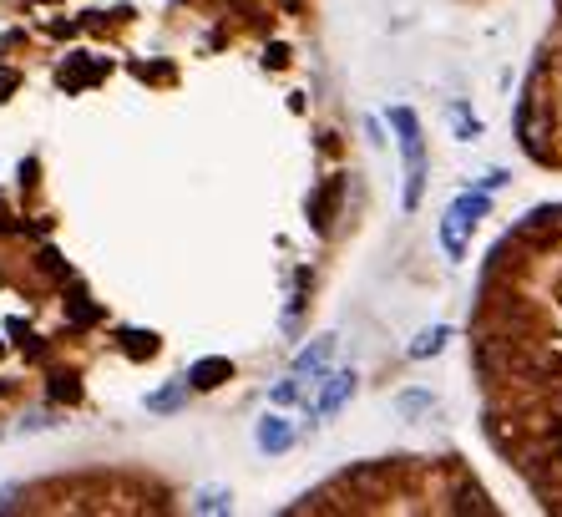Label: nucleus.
Here are the masks:
<instances>
[{
    "mask_svg": "<svg viewBox=\"0 0 562 517\" xmlns=\"http://www.w3.org/2000/svg\"><path fill=\"white\" fill-rule=\"evenodd\" d=\"M431 406H436V401H431V396H421V391H406V396L395 401V411H400V416H421V411H431Z\"/></svg>",
    "mask_w": 562,
    "mask_h": 517,
    "instance_id": "obj_11",
    "label": "nucleus"
},
{
    "mask_svg": "<svg viewBox=\"0 0 562 517\" xmlns=\"http://www.w3.org/2000/svg\"><path fill=\"white\" fill-rule=\"evenodd\" d=\"M254 447H259V452H269V457L289 452V447H294V426H289L284 416H264V421L254 426Z\"/></svg>",
    "mask_w": 562,
    "mask_h": 517,
    "instance_id": "obj_3",
    "label": "nucleus"
},
{
    "mask_svg": "<svg viewBox=\"0 0 562 517\" xmlns=\"http://www.w3.org/2000/svg\"><path fill=\"white\" fill-rule=\"evenodd\" d=\"M188 401V381H173L168 391H157V396H147V411H178Z\"/></svg>",
    "mask_w": 562,
    "mask_h": 517,
    "instance_id": "obj_10",
    "label": "nucleus"
},
{
    "mask_svg": "<svg viewBox=\"0 0 562 517\" xmlns=\"http://www.w3.org/2000/svg\"><path fill=\"white\" fill-rule=\"evenodd\" d=\"M350 396H355V371H335V376H325V396H319V406L309 416H335Z\"/></svg>",
    "mask_w": 562,
    "mask_h": 517,
    "instance_id": "obj_4",
    "label": "nucleus"
},
{
    "mask_svg": "<svg viewBox=\"0 0 562 517\" xmlns=\"http://www.w3.org/2000/svg\"><path fill=\"white\" fill-rule=\"evenodd\" d=\"M330 355H335V335H319L314 345H304V350H299V360H294V376H319Z\"/></svg>",
    "mask_w": 562,
    "mask_h": 517,
    "instance_id": "obj_6",
    "label": "nucleus"
},
{
    "mask_svg": "<svg viewBox=\"0 0 562 517\" xmlns=\"http://www.w3.org/2000/svg\"><path fill=\"white\" fill-rule=\"evenodd\" d=\"M390 127L400 132V158H406V213L421 208V193H426V132H421V117L411 107H390Z\"/></svg>",
    "mask_w": 562,
    "mask_h": 517,
    "instance_id": "obj_1",
    "label": "nucleus"
},
{
    "mask_svg": "<svg viewBox=\"0 0 562 517\" xmlns=\"http://www.w3.org/2000/svg\"><path fill=\"white\" fill-rule=\"evenodd\" d=\"M451 122H456V137H461V142H471V137L481 132V122H476L466 107H451Z\"/></svg>",
    "mask_w": 562,
    "mask_h": 517,
    "instance_id": "obj_12",
    "label": "nucleus"
},
{
    "mask_svg": "<svg viewBox=\"0 0 562 517\" xmlns=\"http://www.w3.org/2000/svg\"><path fill=\"white\" fill-rule=\"evenodd\" d=\"M335 198H340V183H330L325 193H319V198H314V208H309V218H314V229H319V234H325V229H330V213H335Z\"/></svg>",
    "mask_w": 562,
    "mask_h": 517,
    "instance_id": "obj_9",
    "label": "nucleus"
},
{
    "mask_svg": "<svg viewBox=\"0 0 562 517\" xmlns=\"http://www.w3.org/2000/svg\"><path fill=\"white\" fill-rule=\"evenodd\" d=\"M233 507V492L228 487H203L198 497H193V512L198 517H218V512H228Z\"/></svg>",
    "mask_w": 562,
    "mask_h": 517,
    "instance_id": "obj_7",
    "label": "nucleus"
},
{
    "mask_svg": "<svg viewBox=\"0 0 562 517\" xmlns=\"http://www.w3.org/2000/svg\"><path fill=\"white\" fill-rule=\"evenodd\" d=\"M487 208H492L487 188H481V193H461V198L446 208V218H441V249H446L451 259L466 254V234L476 229V218H487Z\"/></svg>",
    "mask_w": 562,
    "mask_h": 517,
    "instance_id": "obj_2",
    "label": "nucleus"
},
{
    "mask_svg": "<svg viewBox=\"0 0 562 517\" xmlns=\"http://www.w3.org/2000/svg\"><path fill=\"white\" fill-rule=\"evenodd\" d=\"M446 340H451V330H446V325H431V330H421V335L411 340V360H426V355H436Z\"/></svg>",
    "mask_w": 562,
    "mask_h": 517,
    "instance_id": "obj_8",
    "label": "nucleus"
},
{
    "mask_svg": "<svg viewBox=\"0 0 562 517\" xmlns=\"http://www.w3.org/2000/svg\"><path fill=\"white\" fill-rule=\"evenodd\" d=\"M122 340H127V355H152V350H157V335H152V330H147V335H142V330H127Z\"/></svg>",
    "mask_w": 562,
    "mask_h": 517,
    "instance_id": "obj_13",
    "label": "nucleus"
},
{
    "mask_svg": "<svg viewBox=\"0 0 562 517\" xmlns=\"http://www.w3.org/2000/svg\"><path fill=\"white\" fill-rule=\"evenodd\" d=\"M223 381H233V360H223V355H208V360H198L193 371H188V386L193 391H213Z\"/></svg>",
    "mask_w": 562,
    "mask_h": 517,
    "instance_id": "obj_5",
    "label": "nucleus"
},
{
    "mask_svg": "<svg viewBox=\"0 0 562 517\" xmlns=\"http://www.w3.org/2000/svg\"><path fill=\"white\" fill-rule=\"evenodd\" d=\"M76 391H82V386H76L71 376H56V386H51V396H56V401H61V396H66V401H76Z\"/></svg>",
    "mask_w": 562,
    "mask_h": 517,
    "instance_id": "obj_14",
    "label": "nucleus"
},
{
    "mask_svg": "<svg viewBox=\"0 0 562 517\" xmlns=\"http://www.w3.org/2000/svg\"><path fill=\"white\" fill-rule=\"evenodd\" d=\"M294 396H299V376H294V381H284V386L274 391V401H294Z\"/></svg>",
    "mask_w": 562,
    "mask_h": 517,
    "instance_id": "obj_15",
    "label": "nucleus"
}]
</instances>
